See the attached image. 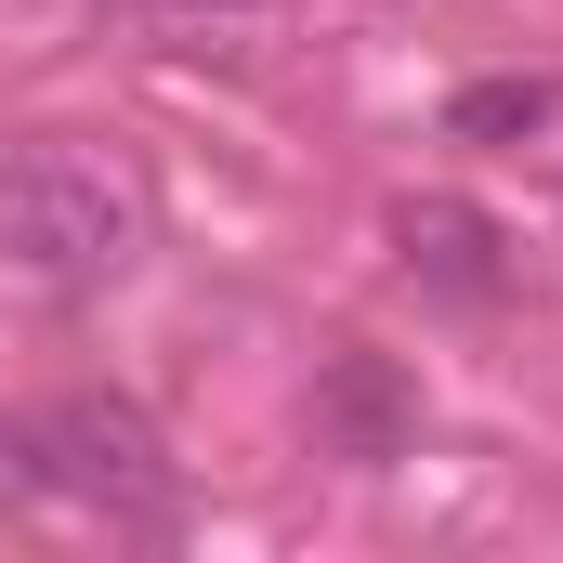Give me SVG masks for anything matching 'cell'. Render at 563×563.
Masks as SVG:
<instances>
[{
	"label": "cell",
	"instance_id": "obj_1",
	"mask_svg": "<svg viewBox=\"0 0 563 563\" xmlns=\"http://www.w3.org/2000/svg\"><path fill=\"white\" fill-rule=\"evenodd\" d=\"M144 263V184L92 144H26L0 157V276L13 288H106Z\"/></svg>",
	"mask_w": 563,
	"mask_h": 563
},
{
	"label": "cell",
	"instance_id": "obj_2",
	"mask_svg": "<svg viewBox=\"0 0 563 563\" xmlns=\"http://www.w3.org/2000/svg\"><path fill=\"white\" fill-rule=\"evenodd\" d=\"M13 459L53 485V498H79V511H106V525H157L170 511V432L144 420L132 394H53L40 420L13 432Z\"/></svg>",
	"mask_w": 563,
	"mask_h": 563
},
{
	"label": "cell",
	"instance_id": "obj_3",
	"mask_svg": "<svg viewBox=\"0 0 563 563\" xmlns=\"http://www.w3.org/2000/svg\"><path fill=\"white\" fill-rule=\"evenodd\" d=\"M394 263H407L432 301H498V288H511V223H498L485 197H445V184H432V197L394 210Z\"/></svg>",
	"mask_w": 563,
	"mask_h": 563
},
{
	"label": "cell",
	"instance_id": "obj_4",
	"mask_svg": "<svg viewBox=\"0 0 563 563\" xmlns=\"http://www.w3.org/2000/svg\"><path fill=\"white\" fill-rule=\"evenodd\" d=\"M314 432H328L341 459H407V445H420V380H407L394 354L341 341V354L314 367Z\"/></svg>",
	"mask_w": 563,
	"mask_h": 563
},
{
	"label": "cell",
	"instance_id": "obj_5",
	"mask_svg": "<svg viewBox=\"0 0 563 563\" xmlns=\"http://www.w3.org/2000/svg\"><path fill=\"white\" fill-rule=\"evenodd\" d=\"M551 106H563V79H472V92L445 106V132H459V144H485V132H551Z\"/></svg>",
	"mask_w": 563,
	"mask_h": 563
},
{
	"label": "cell",
	"instance_id": "obj_6",
	"mask_svg": "<svg viewBox=\"0 0 563 563\" xmlns=\"http://www.w3.org/2000/svg\"><path fill=\"white\" fill-rule=\"evenodd\" d=\"M0 485H13V445H0Z\"/></svg>",
	"mask_w": 563,
	"mask_h": 563
}]
</instances>
